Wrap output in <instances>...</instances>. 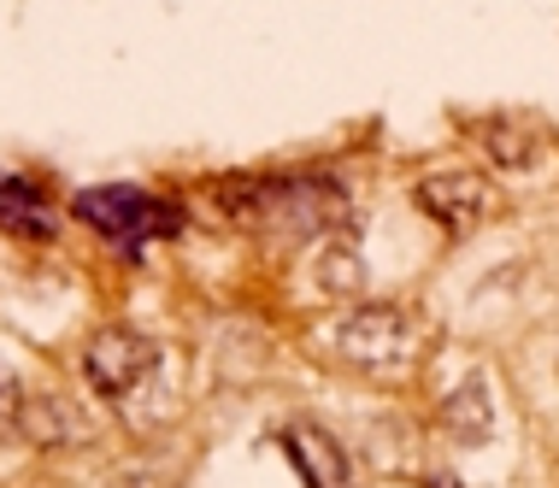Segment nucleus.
Instances as JSON below:
<instances>
[{
    "mask_svg": "<svg viewBox=\"0 0 559 488\" xmlns=\"http://www.w3.org/2000/svg\"><path fill=\"white\" fill-rule=\"evenodd\" d=\"M12 412H19V377H12L7 365H0V424H7Z\"/></svg>",
    "mask_w": 559,
    "mask_h": 488,
    "instance_id": "nucleus-9",
    "label": "nucleus"
},
{
    "mask_svg": "<svg viewBox=\"0 0 559 488\" xmlns=\"http://www.w3.org/2000/svg\"><path fill=\"white\" fill-rule=\"evenodd\" d=\"M283 448H289V460H295L300 477H307V488H347V453L324 430L295 424V430L283 436Z\"/></svg>",
    "mask_w": 559,
    "mask_h": 488,
    "instance_id": "nucleus-6",
    "label": "nucleus"
},
{
    "mask_svg": "<svg viewBox=\"0 0 559 488\" xmlns=\"http://www.w3.org/2000/svg\"><path fill=\"white\" fill-rule=\"evenodd\" d=\"M218 212L277 236H324L347 224V189L336 177H224Z\"/></svg>",
    "mask_w": 559,
    "mask_h": 488,
    "instance_id": "nucleus-1",
    "label": "nucleus"
},
{
    "mask_svg": "<svg viewBox=\"0 0 559 488\" xmlns=\"http://www.w3.org/2000/svg\"><path fill=\"white\" fill-rule=\"evenodd\" d=\"M154 371H159V347L147 342L142 330H124V324L100 330L95 342H88V354H83L88 389L107 394V401H130V394H142Z\"/></svg>",
    "mask_w": 559,
    "mask_h": 488,
    "instance_id": "nucleus-4",
    "label": "nucleus"
},
{
    "mask_svg": "<svg viewBox=\"0 0 559 488\" xmlns=\"http://www.w3.org/2000/svg\"><path fill=\"white\" fill-rule=\"evenodd\" d=\"M0 224H7V230H19V236L48 241L53 236L48 194H41L36 182H24V177H0Z\"/></svg>",
    "mask_w": 559,
    "mask_h": 488,
    "instance_id": "nucleus-7",
    "label": "nucleus"
},
{
    "mask_svg": "<svg viewBox=\"0 0 559 488\" xmlns=\"http://www.w3.org/2000/svg\"><path fill=\"white\" fill-rule=\"evenodd\" d=\"M78 218L95 224V230L107 236L112 248H124V253H135L147 236H171L177 224H183L171 201H154V194H142V189H124V182L83 189L78 194Z\"/></svg>",
    "mask_w": 559,
    "mask_h": 488,
    "instance_id": "nucleus-2",
    "label": "nucleus"
},
{
    "mask_svg": "<svg viewBox=\"0 0 559 488\" xmlns=\"http://www.w3.org/2000/svg\"><path fill=\"white\" fill-rule=\"evenodd\" d=\"M413 201H418V212H425V218L442 224V230L472 236L477 224H489L495 189H489L477 171H430V177H418Z\"/></svg>",
    "mask_w": 559,
    "mask_h": 488,
    "instance_id": "nucleus-5",
    "label": "nucleus"
},
{
    "mask_svg": "<svg viewBox=\"0 0 559 488\" xmlns=\"http://www.w3.org/2000/svg\"><path fill=\"white\" fill-rule=\"evenodd\" d=\"M336 347L366 371H395V365L413 359L418 347V324L389 300H359L336 318Z\"/></svg>",
    "mask_w": 559,
    "mask_h": 488,
    "instance_id": "nucleus-3",
    "label": "nucleus"
},
{
    "mask_svg": "<svg viewBox=\"0 0 559 488\" xmlns=\"http://www.w3.org/2000/svg\"><path fill=\"white\" fill-rule=\"evenodd\" d=\"M448 424H453V436H465L472 448L489 436V394H483L477 377H472L460 394H448Z\"/></svg>",
    "mask_w": 559,
    "mask_h": 488,
    "instance_id": "nucleus-8",
    "label": "nucleus"
}]
</instances>
